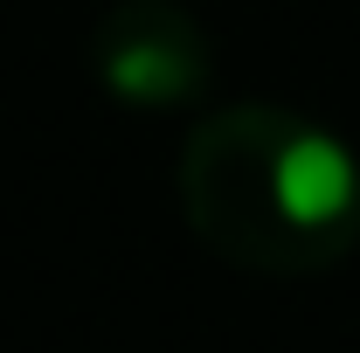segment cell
I'll return each instance as SVG.
<instances>
[{"mask_svg": "<svg viewBox=\"0 0 360 353\" xmlns=\"http://www.w3.org/2000/svg\"><path fill=\"white\" fill-rule=\"evenodd\" d=\"M180 222L222 264L277 284L340 270L360 250V160L284 104H229L180 139Z\"/></svg>", "mask_w": 360, "mask_h": 353, "instance_id": "cell-1", "label": "cell"}, {"mask_svg": "<svg viewBox=\"0 0 360 353\" xmlns=\"http://www.w3.org/2000/svg\"><path fill=\"white\" fill-rule=\"evenodd\" d=\"M90 77L125 111H180L208 97L215 49L180 0H111L90 28Z\"/></svg>", "mask_w": 360, "mask_h": 353, "instance_id": "cell-2", "label": "cell"}]
</instances>
